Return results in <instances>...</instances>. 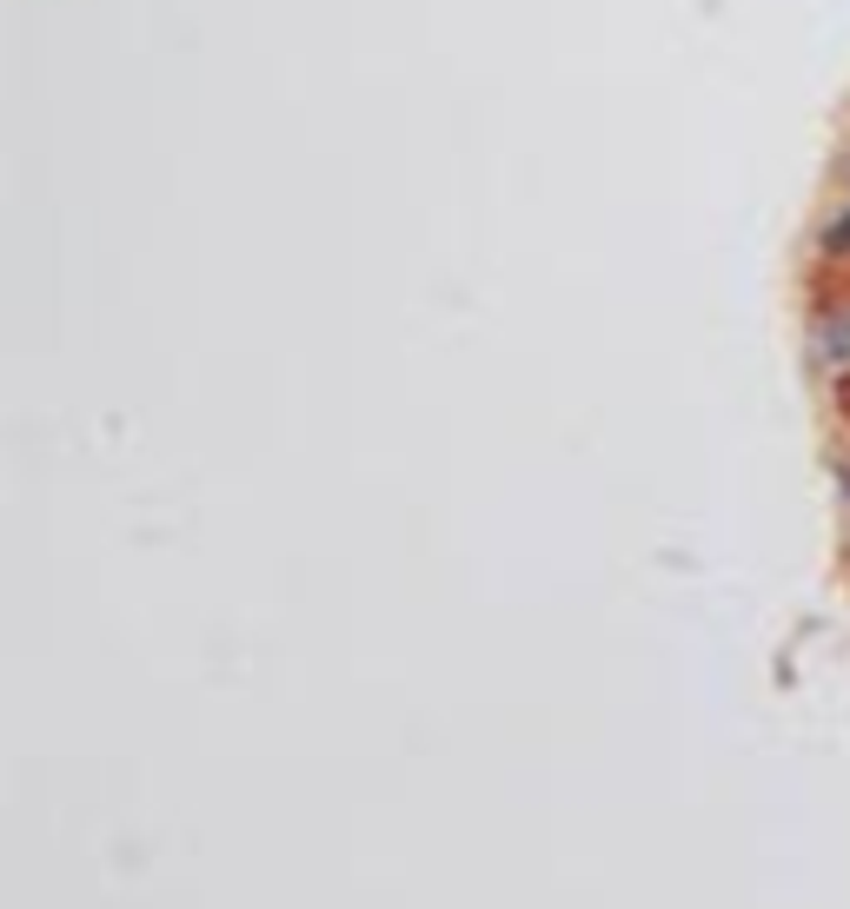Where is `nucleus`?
Listing matches in <instances>:
<instances>
[{"mask_svg":"<svg viewBox=\"0 0 850 909\" xmlns=\"http://www.w3.org/2000/svg\"><path fill=\"white\" fill-rule=\"evenodd\" d=\"M825 359H850V326H825Z\"/></svg>","mask_w":850,"mask_h":909,"instance_id":"nucleus-1","label":"nucleus"},{"mask_svg":"<svg viewBox=\"0 0 850 909\" xmlns=\"http://www.w3.org/2000/svg\"><path fill=\"white\" fill-rule=\"evenodd\" d=\"M825 239H831V246L844 252V246H850V213H838V219H831V233H825Z\"/></svg>","mask_w":850,"mask_h":909,"instance_id":"nucleus-2","label":"nucleus"}]
</instances>
